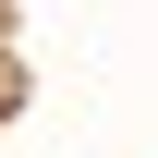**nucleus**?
<instances>
[{
	"label": "nucleus",
	"instance_id": "f257e3e1",
	"mask_svg": "<svg viewBox=\"0 0 158 158\" xmlns=\"http://www.w3.org/2000/svg\"><path fill=\"white\" fill-rule=\"evenodd\" d=\"M12 98H24V73H12V49H0V110H12Z\"/></svg>",
	"mask_w": 158,
	"mask_h": 158
}]
</instances>
